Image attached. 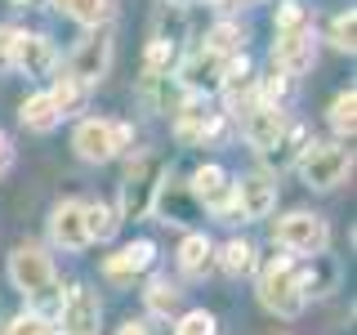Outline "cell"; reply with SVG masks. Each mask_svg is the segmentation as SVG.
I'll list each match as a JSON object with an SVG mask.
<instances>
[{"label":"cell","mask_w":357,"mask_h":335,"mask_svg":"<svg viewBox=\"0 0 357 335\" xmlns=\"http://www.w3.org/2000/svg\"><path fill=\"white\" fill-rule=\"evenodd\" d=\"M152 260H156V246H152V241H130V246H121L116 255H107V260H103V273L121 282V277L148 273V268H152Z\"/></svg>","instance_id":"obj_14"},{"label":"cell","mask_w":357,"mask_h":335,"mask_svg":"<svg viewBox=\"0 0 357 335\" xmlns=\"http://www.w3.org/2000/svg\"><path fill=\"white\" fill-rule=\"evenodd\" d=\"M54 45L36 36V31H14V67L18 72H27V76H45L54 67Z\"/></svg>","instance_id":"obj_13"},{"label":"cell","mask_w":357,"mask_h":335,"mask_svg":"<svg viewBox=\"0 0 357 335\" xmlns=\"http://www.w3.org/2000/svg\"><path fill=\"white\" fill-rule=\"evenodd\" d=\"M107 67H112V36L107 31H89V36L72 50V59H67V76H72L81 89H89V85H98L107 76Z\"/></svg>","instance_id":"obj_7"},{"label":"cell","mask_w":357,"mask_h":335,"mask_svg":"<svg viewBox=\"0 0 357 335\" xmlns=\"http://www.w3.org/2000/svg\"><path fill=\"white\" fill-rule=\"evenodd\" d=\"M130 139H134V130L126 126V121H98V117H89V121H81V126L72 130V148L89 165H103L116 152H126Z\"/></svg>","instance_id":"obj_1"},{"label":"cell","mask_w":357,"mask_h":335,"mask_svg":"<svg viewBox=\"0 0 357 335\" xmlns=\"http://www.w3.org/2000/svg\"><path fill=\"white\" fill-rule=\"evenodd\" d=\"M0 335H59V327L50 318H36V313H18L14 322H5Z\"/></svg>","instance_id":"obj_25"},{"label":"cell","mask_w":357,"mask_h":335,"mask_svg":"<svg viewBox=\"0 0 357 335\" xmlns=\"http://www.w3.org/2000/svg\"><path fill=\"white\" fill-rule=\"evenodd\" d=\"M5 165H9V139L0 134V174H5Z\"/></svg>","instance_id":"obj_33"},{"label":"cell","mask_w":357,"mask_h":335,"mask_svg":"<svg viewBox=\"0 0 357 335\" xmlns=\"http://www.w3.org/2000/svg\"><path fill=\"white\" fill-rule=\"evenodd\" d=\"M232 201H237L241 219H268L277 206V179L255 170V174H241L237 184H232Z\"/></svg>","instance_id":"obj_9"},{"label":"cell","mask_w":357,"mask_h":335,"mask_svg":"<svg viewBox=\"0 0 357 335\" xmlns=\"http://www.w3.org/2000/svg\"><path fill=\"white\" fill-rule=\"evenodd\" d=\"M295 170L299 179H304L308 188H335V184H344L353 170V152L344 148V143H308L304 152H299V161H295Z\"/></svg>","instance_id":"obj_2"},{"label":"cell","mask_w":357,"mask_h":335,"mask_svg":"<svg viewBox=\"0 0 357 335\" xmlns=\"http://www.w3.org/2000/svg\"><path fill=\"white\" fill-rule=\"evenodd\" d=\"M81 206L85 201H59L50 210V241L59 251H85V219H81Z\"/></svg>","instance_id":"obj_12"},{"label":"cell","mask_w":357,"mask_h":335,"mask_svg":"<svg viewBox=\"0 0 357 335\" xmlns=\"http://www.w3.org/2000/svg\"><path fill=\"white\" fill-rule=\"evenodd\" d=\"M290 273H295V286L304 295V304H308V295H326V286L335 282V264H326V255H312L308 268H290Z\"/></svg>","instance_id":"obj_19"},{"label":"cell","mask_w":357,"mask_h":335,"mask_svg":"<svg viewBox=\"0 0 357 335\" xmlns=\"http://www.w3.org/2000/svg\"><path fill=\"white\" fill-rule=\"evenodd\" d=\"M161 174L165 165L156 161V156H139L134 161V170L126 179V188H121V219H148L156 210V201H161Z\"/></svg>","instance_id":"obj_4"},{"label":"cell","mask_w":357,"mask_h":335,"mask_svg":"<svg viewBox=\"0 0 357 335\" xmlns=\"http://www.w3.org/2000/svg\"><path fill=\"white\" fill-rule=\"evenodd\" d=\"M50 94H54V103H59V112H63V117H67V112H72V107H76V103H81V98H85V89L76 85L72 76H63V81L54 85Z\"/></svg>","instance_id":"obj_29"},{"label":"cell","mask_w":357,"mask_h":335,"mask_svg":"<svg viewBox=\"0 0 357 335\" xmlns=\"http://www.w3.org/2000/svg\"><path fill=\"white\" fill-rule=\"evenodd\" d=\"M81 219H85V241H112L116 228H121L116 206H107V201H85Z\"/></svg>","instance_id":"obj_17"},{"label":"cell","mask_w":357,"mask_h":335,"mask_svg":"<svg viewBox=\"0 0 357 335\" xmlns=\"http://www.w3.org/2000/svg\"><path fill=\"white\" fill-rule=\"evenodd\" d=\"M143 304H148L152 318H170V313L178 308V290L165 282V277H152L148 290H143Z\"/></svg>","instance_id":"obj_24"},{"label":"cell","mask_w":357,"mask_h":335,"mask_svg":"<svg viewBox=\"0 0 357 335\" xmlns=\"http://www.w3.org/2000/svg\"><path fill=\"white\" fill-rule=\"evenodd\" d=\"M59 327L63 335H98V295L85 286H72L63 295L59 308Z\"/></svg>","instance_id":"obj_11"},{"label":"cell","mask_w":357,"mask_h":335,"mask_svg":"<svg viewBox=\"0 0 357 335\" xmlns=\"http://www.w3.org/2000/svg\"><path fill=\"white\" fill-rule=\"evenodd\" d=\"M286 130H290L286 112L273 107V103H255V107L241 112V134H245V143L259 148V152H277L282 139H286Z\"/></svg>","instance_id":"obj_8"},{"label":"cell","mask_w":357,"mask_h":335,"mask_svg":"<svg viewBox=\"0 0 357 335\" xmlns=\"http://www.w3.org/2000/svg\"><path fill=\"white\" fill-rule=\"evenodd\" d=\"M219 268H223L228 277L250 273V268H255V246H250V241H241V237L223 241V251H219Z\"/></svg>","instance_id":"obj_23"},{"label":"cell","mask_w":357,"mask_h":335,"mask_svg":"<svg viewBox=\"0 0 357 335\" xmlns=\"http://www.w3.org/2000/svg\"><path fill=\"white\" fill-rule=\"evenodd\" d=\"M241 45H245V31L237 22H215L210 36H206V50L215 54V59H232V54H241Z\"/></svg>","instance_id":"obj_22"},{"label":"cell","mask_w":357,"mask_h":335,"mask_svg":"<svg viewBox=\"0 0 357 335\" xmlns=\"http://www.w3.org/2000/svg\"><path fill=\"white\" fill-rule=\"evenodd\" d=\"M277 246H286L290 255L312 260V255H326L331 228H326V219L312 215V210H290V215L277 219Z\"/></svg>","instance_id":"obj_5"},{"label":"cell","mask_w":357,"mask_h":335,"mask_svg":"<svg viewBox=\"0 0 357 335\" xmlns=\"http://www.w3.org/2000/svg\"><path fill=\"white\" fill-rule=\"evenodd\" d=\"M18 121H22L27 130H36V134H50V130L63 121V112H59V103H54V94L45 89V94H31V98H22V107H18Z\"/></svg>","instance_id":"obj_16"},{"label":"cell","mask_w":357,"mask_h":335,"mask_svg":"<svg viewBox=\"0 0 357 335\" xmlns=\"http://www.w3.org/2000/svg\"><path fill=\"white\" fill-rule=\"evenodd\" d=\"M170 59H174V45L170 40H152L148 45V76H152V81H156V76H165Z\"/></svg>","instance_id":"obj_30"},{"label":"cell","mask_w":357,"mask_h":335,"mask_svg":"<svg viewBox=\"0 0 357 335\" xmlns=\"http://www.w3.org/2000/svg\"><path fill=\"white\" fill-rule=\"evenodd\" d=\"M295 260L290 255H277V260H268V268L259 273V304L268 313H277V318H299L304 313V295H299V286H295Z\"/></svg>","instance_id":"obj_3"},{"label":"cell","mask_w":357,"mask_h":335,"mask_svg":"<svg viewBox=\"0 0 357 335\" xmlns=\"http://www.w3.org/2000/svg\"><path fill=\"white\" fill-rule=\"evenodd\" d=\"M121 335H152V327H148V322H126V327H121Z\"/></svg>","instance_id":"obj_32"},{"label":"cell","mask_w":357,"mask_h":335,"mask_svg":"<svg viewBox=\"0 0 357 335\" xmlns=\"http://www.w3.org/2000/svg\"><path fill=\"white\" fill-rule=\"evenodd\" d=\"M192 197H197L206 210H219L223 201L232 197L228 170H223V165H201V170H192Z\"/></svg>","instance_id":"obj_15"},{"label":"cell","mask_w":357,"mask_h":335,"mask_svg":"<svg viewBox=\"0 0 357 335\" xmlns=\"http://www.w3.org/2000/svg\"><path fill=\"white\" fill-rule=\"evenodd\" d=\"M299 27H308L304 5H299V0H286V5L277 9V36H286V31H299Z\"/></svg>","instance_id":"obj_28"},{"label":"cell","mask_w":357,"mask_h":335,"mask_svg":"<svg viewBox=\"0 0 357 335\" xmlns=\"http://www.w3.org/2000/svg\"><path fill=\"white\" fill-rule=\"evenodd\" d=\"M210 264H215V246H210V237L206 232H188L183 246H178V268H183L188 277H201Z\"/></svg>","instance_id":"obj_20"},{"label":"cell","mask_w":357,"mask_h":335,"mask_svg":"<svg viewBox=\"0 0 357 335\" xmlns=\"http://www.w3.org/2000/svg\"><path fill=\"white\" fill-rule=\"evenodd\" d=\"M9 282H14V290H22L27 304H31V299H40L50 286H59V277H54V260L40 251V246L22 241L18 251L9 255Z\"/></svg>","instance_id":"obj_6"},{"label":"cell","mask_w":357,"mask_h":335,"mask_svg":"<svg viewBox=\"0 0 357 335\" xmlns=\"http://www.w3.org/2000/svg\"><path fill=\"white\" fill-rule=\"evenodd\" d=\"M72 22H81L89 31H103L112 22V0H54Z\"/></svg>","instance_id":"obj_18"},{"label":"cell","mask_w":357,"mask_h":335,"mask_svg":"<svg viewBox=\"0 0 357 335\" xmlns=\"http://www.w3.org/2000/svg\"><path fill=\"white\" fill-rule=\"evenodd\" d=\"M326 121H331V130L340 134V139H353V130H357V94L353 89H340V94L331 98Z\"/></svg>","instance_id":"obj_21"},{"label":"cell","mask_w":357,"mask_h":335,"mask_svg":"<svg viewBox=\"0 0 357 335\" xmlns=\"http://www.w3.org/2000/svg\"><path fill=\"white\" fill-rule=\"evenodd\" d=\"M215 318H210L206 308H192V313H183V318L174 322V335H215Z\"/></svg>","instance_id":"obj_27"},{"label":"cell","mask_w":357,"mask_h":335,"mask_svg":"<svg viewBox=\"0 0 357 335\" xmlns=\"http://www.w3.org/2000/svg\"><path fill=\"white\" fill-rule=\"evenodd\" d=\"M312 59H317V40H312V27H299V31H286L277 36V50H273V67L282 76H304Z\"/></svg>","instance_id":"obj_10"},{"label":"cell","mask_w":357,"mask_h":335,"mask_svg":"<svg viewBox=\"0 0 357 335\" xmlns=\"http://www.w3.org/2000/svg\"><path fill=\"white\" fill-rule=\"evenodd\" d=\"M14 5H27V0H14Z\"/></svg>","instance_id":"obj_34"},{"label":"cell","mask_w":357,"mask_h":335,"mask_svg":"<svg viewBox=\"0 0 357 335\" xmlns=\"http://www.w3.org/2000/svg\"><path fill=\"white\" fill-rule=\"evenodd\" d=\"M0 72H14V27H0Z\"/></svg>","instance_id":"obj_31"},{"label":"cell","mask_w":357,"mask_h":335,"mask_svg":"<svg viewBox=\"0 0 357 335\" xmlns=\"http://www.w3.org/2000/svg\"><path fill=\"white\" fill-rule=\"evenodd\" d=\"M357 14L349 9V14H335V22H331V40H335V50H357Z\"/></svg>","instance_id":"obj_26"}]
</instances>
